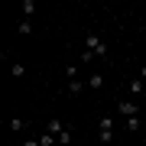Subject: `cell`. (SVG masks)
Returning a JSON list of instances; mask_svg holds the SVG:
<instances>
[{"label":"cell","mask_w":146,"mask_h":146,"mask_svg":"<svg viewBox=\"0 0 146 146\" xmlns=\"http://www.w3.org/2000/svg\"><path fill=\"white\" fill-rule=\"evenodd\" d=\"M104 55H107V42H104V36H98V33H88V36H84L81 62H94V58H104Z\"/></svg>","instance_id":"1"},{"label":"cell","mask_w":146,"mask_h":146,"mask_svg":"<svg viewBox=\"0 0 146 146\" xmlns=\"http://www.w3.org/2000/svg\"><path fill=\"white\" fill-rule=\"evenodd\" d=\"M114 140V114H104L98 120V143H110Z\"/></svg>","instance_id":"2"},{"label":"cell","mask_w":146,"mask_h":146,"mask_svg":"<svg viewBox=\"0 0 146 146\" xmlns=\"http://www.w3.org/2000/svg\"><path fill=\"white\" fill-rule=\"evenodd\" d=\"M117 114H123V117H136V114H140V104H136L133 98H123V101H117Z\"/></svg>","instance_id":"3"},{"label":"cell","mask_w":146,"mask_h":146,"mask_svg":"<svg viewBox=\"0 0 146 146\" xmlns=\"http://www.w3.org/2000/svg\"><path fill=\"white\" fill-rule=\"evenodd\" d=\"M46 130L52 133V136H58V133L68 130V123H65V120H58V117H52V120H46Z\"/></svg>","instance_id":"4"},{"label":"cell","mask_w":146,"mask_h":146,"mask_svg":"<svg viewBox=\"0 0 146 146\" xmlns=\"http://www.w3.org/2000/svg\"><path fill=\"white\" fill-rule=\"evenodd\" d=\"M127 91H130L133 98H143V94H146V81H143V78H130V84H127Z\"/></svg>","instance_id":"5"},{"label":"cell","mask_w":146,"mask_h":146,"mask_svg":"<svg viewBox=\"0 0 146 146\" xmlns=\"http://www.w3.org/2000/svg\"><path fill=\"white\" fill-rule=\"evenodd\" d=\"M84 88H88V81H81V78H72V81L65 84V94H81Z\"/></svg>","instance_id":"6"},{"label":"cell","mask_w":146,"mask_h":146,"mask_svg":"<svg viewBox=\"0 0 146 146\" xmlns=\"http://www.w3.org/2000/svg\"><path fill=\"white\" fill-rule=\"evenodd\" d=\"M7 130H10V133H23V130H26V120H23V117H10V120H7Z\"/></svg>","instance_id":"7"},{"label":"cell","mask_w":146,"mask_h":146,"mask_svg":"<svg viewBox=\"0 0 146 146\" xmlns=\"http://www.w3.org/2000/svg\"><path fill=\"white\" fill-rule=\"evenodd\" d=\"M127 130L130 133H143V120L140 117H127Z\"/></svg>","instance_id":"8"},{"label":"cell","mask_w":146,"mask_h":146,"mask_svg":"<svg viewBox=\"0 0 146 146\" xmlns=\"http://www.w3.org/2000/svg\"><path fill=\"white\" fill-rule=\"evenodd\" d=\"M10 75L13 78H26V65L23 62H10Z\"/></svg>","instance_id":"9"},{"label":"cell","mask_w":146,"mask_h":146,"mask_svg":"<svg viewBox=\"0 0 146 146\" xmlns=\"http://www.w3.org/2000/svg\"><path fill=\"white\" fill-rule=\"evenodd\" d=\"M39 143H42V146H58V136H52L49 130H42V133H39Z\"/></svg>","instance_id":"10"},{"label":"cell","mask_w":146,"mask_h":146,"mask_svg":"<svg viewBox=\"0 0 146 146\" xmlns=\"http://www.w3.org/2000/svg\"><path fill=\"white\" fill-rule=\"evenodd\" d=\"M23 20H33V13H36V3H33V0H23Z\"/></svg>","instance_id":"11"},{"label":"cell","mask_w":146,"mask_h":146,"mask_svg":"<svg viewBox=\"0 0 146 146\" xmlns=\"http://www.w3.org/2000/svg\"><path fill=\"white\" fill-rule=\"evenodd\" d=\"M101 84H104V75H101V72H94L91 78H88V88H101Z\"/></svg>","instance_id":"12"},{"label":"cell","mask_w":146,"mask_h":146,"mask_svg":"<svg viewBox=\"0 0 146 146\" xmlns=\"http://www.w3.org/2000/svg\"><path fill=\"white\" fill-rule=\"evenodd\" d=\"M16 33H20V36H29V33H33V23H29V20H20V26H16Z\"/></svg>","instance_id":"13"},{"label":"cell","mask_w":146,"mask_h":146,"mask_svg":"<svg viewBox=\"0 0 146 146\" xmlns=\"http://www.w3.org/2000/svg\"><path fill=\"white\" fill-rule=\"evenodd\" d=\"M68 143H72V127H68L65 133H58V146H68Z\"/></svg>","instance_id":"14"},{"label":"cell","mask_w":146,"mask_h":146,"mask_svg":"<svg viewBox=\"0 0 146 146\" xmlns=\"http://www.w3.org/2000/svg\"><path fill=\"white\" fill-rule=\"evenodd\" d=\"M65 75H68V81H72V78H78V65H75V62H72V65H68V68H65Z\"/></svg>","instance_id":"15"},{"label":"cell","mask_w":146,"mask_h":146,"mask_svg":"<svg viewBox=\"0 0 146 146\" xmlns=\"http://www.w3.org/2000/svg\"><path fill=\"white\" fill-rule=\"evenodd\" d=\"M136 78H143V81H146V65H140V72H136Z\"/></svg>","instance_id":"16"},{"label":"cell","mask_w":146,"mask_h":146,"mask_svg":"<svg viewBox=\"0 0 146 146\" xmlns=\"http://www.w3.org/2000/svg\"><path fill=\"white\" fill-rule=\"evenodd\" d=\"M23 146H42V143H39V136H36V140H26Z\"/></svg>","instance_id":"17"},{"label":"cell","mask_w":146,"mask_h":146,"mask_svg":"<svg viewBox=\"0 0 146 146\" xmlns=\"http://www.w3.org/2000/svg\"><path fill=\"white\" fill-rule=\"evenodd\" d=\"M143 136H146V123H143Z\"/></svg>","instance_id":"18"}]
</instances>
